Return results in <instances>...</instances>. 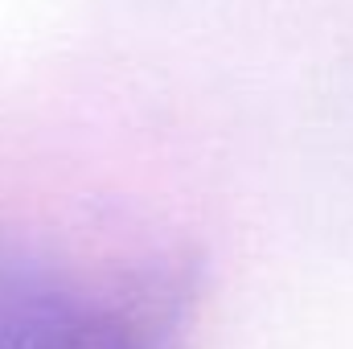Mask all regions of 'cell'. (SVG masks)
I'll use <instances>...</instances> for the list:
<instances>
[{"label": "cell", "instance_id": "cell-1", "mask_svg": "<svg viewBox=\"0 0 353 349\" xmlns=\"http://www.w3.org/2000/svg\"><path fill=\"white\" fill-rule=\"evenodd\" d=\"M197 263L185 255L140 263L87 296L50 349H176L197 304Z\"/></svg>", "mask_w": 353, "mask_h": 349}, {"label": "cell", "instance_id": "cell-2", "mask_svg": "<svg viewBox=\"0 0 353 349\" xmlns=\"http://www.w3.org/2000/svg\"><path fill=\"white\" fill-rule=\"evenodd\" d=\"M87 296L62 263L17 235H0V349H50Z\"/></svg>", "mask_w": 353, "mask_h": 349}]
</instances>
